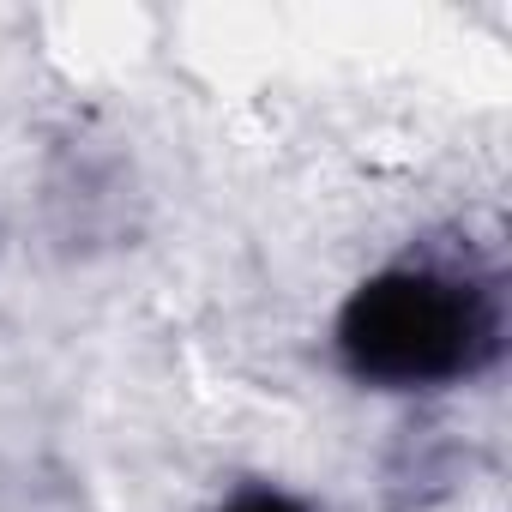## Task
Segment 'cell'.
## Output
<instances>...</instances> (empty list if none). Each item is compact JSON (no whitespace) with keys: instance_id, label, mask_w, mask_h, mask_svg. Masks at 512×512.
<instances>
[{"instance_id":"cell-1","label":"cell","mask_w":512,"mask_h":512,"mask_svg":"<svg viewBox=\"0 0 512 512\" xmlns=\"http://www.w3.org/2000/svg\"><path fill=\"white\" fill-rule=\"evenodd\" d=\"M338 368L368 392H446L506 350L500 290L458 260H392L350 290L332 326Z\"/></svg>"},{"instance_id":"cell-2","label":"cell","mask_w":512,"mask_h":512,"mask_svg":"<svg viewBox=\"0 0 512 512\" xmlns=\"http://www.w3.org/2000/svg\"><path fill=\"white\" fill-rule=\"evenodd\" d=\"M211 512H314L302 494H290V488H278V482H247V488H235L229 500H217Z\"/></svg>"}]
</instances>
